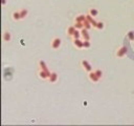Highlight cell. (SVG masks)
<instances>
[{
	"label": "cell",
	"instance_id": "1",
	"mask_svg": "<svg viewBox=\"0 0 134 126\" xmlns=\"http://www.w3.org/2000/svg\"><path fill=\"white\" fill-rule=\"evenodd\" d=\"M82 65H83V67H84V69L86 71V72H88V73H90V72H92V65L89 63L87 60H82Z\"/></svg>",
	"mask_w": 134,
	"mask_h": 126
},
{
	"label": "cell",
	"instance_id": "2",
	"mask_svg": "<svg viewBox=\"0 0 134 126\" xmlns=\"http://www.w3.org/2000/svg\"><path fill=\"white\" fill-rule=\"evenodd\" d=\"M126 54H127V47H126V46H122L121 48L117 49V52H116V57L122 58V57H124V56H126Z\"/></svg>",
	"mask_w": 134,
	"mask_h": 126
},
{
	"label": "cell",
	"instance_id": "3",
	"mask_svg": "<svg viewBox=\"0 0 134 126\" xmlns=\"http://www.w3.org/2000/svg\"><path fill=\"white\" fill-rule=\"evenodd\" d=\"M61 39L60 38H55L52 40V42H51V47L53 48V49H58L60 46H61Z\"/></svg>",
	"mask_w": 134,
	"mask_h": 126
},
{
	"label": "cell",
	"instance_id": "4",
	"mask_svg": "<svg viewBox=\"0 0 134 126\" xmlns=\"http://www.w3.org/2000/svg\"><path fill=\"white\" fill-rule=\"evenodd\" d=\"M50 72H45V71H40V73H39V77L41 78V79H43V80H48V78H49V76H50Z\"/></svg>",
	"mask_w": 134,
	"mask_h": 126
},
{
	"label": "cell",
	"instance_id": "5",
	"mask_svg": "<svg viewBox=\"0 0 134 126\" xmlns=\"http://www.w3.org/2000/svg\"><path fill=\"white\" fill-rule=\"evenodd\" d=\"M57 80H58V74L56 72H51L49 78H48V81L50 83H55V82H57Z\"/></svg>",
	"mask_w": 134,
	"mask_h": 126
},
{
	"label": "cell",
	"instance_id": "6",
	"mask_svg": "<svg viewBox=\"0 0 134 126\" xmlns=\"http://www.w3.org/2000/svg\"><path fill=\"white\" fill-rule=\"evenodd\" d=\"M89 79H90L92 82H94V83L99 82V80H100V78L96 76L95 72H90V73H89Z\"/></svg>",
	"mask_w": 134,
	"mask_h": 126
},
{
	"label": "cell",
	"instance_id": "7",
	"mask_svg": "<svg viewBox=\"0 0 134 126\" xmlns=\"http://www.w3.org/2000/svg\"><path fill=\"white\" fill-rule=\"evenodd\" d=\"M73 44L78 48H83L84 47V40L82 41L81 39H73Z\"/></svg>",
	"mask_w": 134,
	"mask_h": 126
},
{
	"label": "cell",
	"instance_id": "8",
	"mask_svg": "<svg viewBox=\"0 0 134 126\" xmlns=\"http://www.w3.org/2000/svg\"><path fill=\"white\" fill-rule=\"evenodd\" d=\"M93 18H94V17H92L90 14L86 15V19H87L89 22H90V23L92 24V26H93V27H96V24H97V22H96V21H95Z\"/></svg>",
	"mask_w": 134,
	"mask_h": 126
},
{
	"label": "cell",
	"instance_id": "9",
	"mask_svg": "<svg viewBox=\"0 0 134 126\" xmlns=\"http://www.w3.org/2000/svg\"><path fill=\"white\" fill-rule=\"evenodd\" d=\"M81 33H82V37L84 38V40H90V36H89L87 29L84 27L83 30H81Z\"/></svg>",
	"mask_w": 134,
	"mask_h": 126
},
{
	"label": "cell",
	"instance_id": "10",
	"mask_svg": "<svg viewBox=\"0 0 134 126\" xmlns=\"http://www.w3.org/2000/svg\"><path fill=\"white\" fill-rule=\"evenodd\" d=\"M39 66H40V68H41V71L49 72V71H48V68H47V65H46L45 61H43V60H40V61H39Z\"/></svg>",
	"mask_w": 134,
	"mask_h": 126
},
{
	"label": "cell",
	"instance_id": "11",
	"mask_svg": "<svg viewBox=\"0 0 134 126\" xmlns=\"http://www.w3.org/2000/svg\"><path fill=\"white\" fill-rule=\"evenodd\" d=\"M3 40L5 42H10L12 40V35H11V33L10 32H5L3 34Z\"/></svg>",
	"mask_w": 134,
	"mask_h": 126
},
{
	"label": "cell",
	"instance_id": "12",
	"mask_svg": "<svg viewBox=\"0 0 134 126\" xmlns=\"http://www.w3.org/2000/svg\"><path fill=\"white\" fill-rule=\"evenodd\" d=\"M76 26H75V25H71V26H69L68 29H67V34H68V35L69 36H72L73 35V34H75V32H76Z\"/></svg>",
	"mask_w": 134,
	"mask_h": 126
},
{
	"label": "cell",
	"instance_id": "13",
	"mask_svg": "<svg viewBox=\"0 0 134 126\" xmlns=\"http://www.w3.org/2000/svg\"><path fill=\"white\" fill-rule=\"evenodd\" d=\"M86 20V15H79L76 17V22H84Z\"/></svg>",
	"mask_w": 134,
	"mask_h": 126
},
{
	"label": "cell",
	"instance_id": "14",
	"mask_svg": "<svg viewBox=\"0 0 134 126\" xmlns=\"http://www.w3.org/2000/svg\"><path fill=\"white\" fill-rule=\"evenodd\" d=\"M12 17H13V19H14V20H20V19H21L20 12H14L13 15H12Z\"/></svg>",
	"mask_w": 134,
	"mask_h": 126
},
{
	"label": "cell",
	"instance_id": "15",
	"mask_svg": "<svg viewBox=\"0 0 134 126\" xmlns=\"http://www.w3.org/2000/svg\"><path fill=\"white\" fill-rule=\"evenodd\" d=\"M72 37H73V39H81V37H82V33L80 32L79 30H76V32H75V34L72 35Z\"/></svg>",
	"mask_w": 134,
	"mask_h": 126
},
{
	"label": "cell",
	"instance_id": "16",
	"mask_svg": "<svg viewBox=\"0 0 134 126\" xmlns=\"http://www.w3.org/2000/svg\"><path fill=\"white\" fill-rule=\"evenodd\" d=\"M20 15H21V19H24L25 17L28 15V11L26 10V8H23V10L20 11Z\"/></svg>",
	"mask_w": 134,
	"mask_h": 126
},
{
	"label": "cell",
	"instance_id": "17",
	"mask_svg": "<svg viewBox=\"0 0 134 126\" xmlns=\"http://www.w3.org/2000/svg\"><path fill=\"white\" fill-rule=\"evenodd\" d=\"M83 23H84V27H85V29H87L88 31L90 30L91 27H93V26H92V24H91L90 22H89V21H88L87 19H86V20H85V21H84Z\"/></svg>",
	"mask_w": 134,
	"mask_h": 126
},
{
	"label": "cell",
	"instance_id": "18",
	"mask_svg": "<svg viewBox=\"0 0 134 126\" xmlns=\"http://www.w3.org/2000/svg\"><path fill=\"white\" fill-rule=\"evenodd\" d=\"M75 26L77 30H83L84 29V23L83 22H75Z\"/></svg>",
	"mask_w": 134,
	"mask_h": 126
},
{
	"label": "cell",
	"instance_id": "19",
	"mask_svg": "<svg viewBox=\"0 0 134 126\" xmlns=\"http://www.w3.org/2000/svg\"><path fill=\"white\" fill-rule=\"evenodd\" d=\"M89 14H90L92 17H96L97 15H99V11H97L96 8H91V10L89 11Z\"/></svg>",
	"mask_w": 134,
	"mask_h": 126
},
{
	"label": "cell",
	"instance_id": "20",
	"mask_svg": "<svg viewBox=\"0 0 134 126\" xmlns=\"http://www.w3.org/2000/svg\"><path fill=\"white\" fill-rule=\"evenodd\" d=\"M128 38H129V40L130 41H134V32H132V31H130L128 34Z\"/></svg>",
	"mask_w": 134,
	"mask_h": 126
},
{
	"label": "cell",
	"instance_id": "21",
	"mask_svg": "<svg viewBox=\"0 0 134 126\" xmlns=\"http://www.w3.org/2000/svg\"><path fill=\"white\" fill-rule=\"evenodd\" d=\"M91 46L90 40H84V48H89Z\"/></svg>",
	"mask_w": 134,
	"mask_h": 126
},
{
	"label": "cell",
	"instance_id": "22",
	"mask_svg": "<svg viewBox=\"0 0 134 126\" xmlns=\"http://www.w3.org/2000/svg\"><path fill=\"white\" fill-rule=\"evenodd\" d=\"M95 29H97V30H103L104 29V23L102 21H99V22H97V24H96V27Z\"/></svg>",
	"mask_w": 134,
	"mask_h": 126
},
{
	"label": "cell",
	"instance_id": "23",
	"mask_svg": "<svg viewBox=\"0 0 134 126\" xmlns=\"http://www.w3.org/2000/svg\"><path fill=\"white\" fill-rule=\"evenodd\" d=\"M95 72V74H96V76H97V77H99L100 79L103 77V72L101 71V69H96V71H94Z\"/></svg>",
	"mask_w": 134,
	"mask_h": 126
},
{
	"label": "cell",
	"instance_id": "24",
	"mask_svg": "<svg viewBox=\"0 0 134 126\" xmlns=\"http://www.w3.org/2000/svg\"><path fill=\"white\" fill-rule=\"evenodd\" d=\"M1 3H2V5H5V3H6V0H1Z\"/></svg>",
	"mask_w": 134,
	"mask_h": 126
}]
</instances>
